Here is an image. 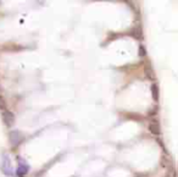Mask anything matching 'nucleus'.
Segmentation results:
<instances>
[{"instance_id": "obj_11", "label": "nucleus", "mask_w": 178, "mask_h": 177, "mask_svg": "<svg viewBox=\"0 0 178 177\" xmlns=\"http://www.w3.org/2000/svg\"><path fill=\"white\" fill-rule=\"evenodd\" d=\"M0 91H1V87H0Z\"/></svg>"}, {"instance_id": "obj_9", "label": "nucleus", "mask_w": 178, "mask_h": 177, "mask_svg": "<svg viewBox=\"0 0 178 177\" xmlns=\"http://www.w3.org/2000/svg\"><path fill=\"white\" fill-rule=\"evenodd\" d=\"M132 33H134L133 36H134L135 38H142V36H140V29H138V28H135V29H134V31H133Z\"/></svg>"}, {"instance_id": "obj_6", "label": "nucleus", "mask_w": 178, "mask_h": 177, "mask_svg": "<svg viewBox=\"0 0 178 177\" xmlns=\"http://www.w3.org/2000/svg\"><path fill=\"white\" fill-rule=\"evenodd\" d=\"M151 94H153V99L155 102L159 100V88L156 84H151Z\"/></svg>"}, {"instance_id": "obj_8", "label": "nucleus", "mask_w": 178, "mask_h": 177, "mask_svg": "<svg viewBox=\"0 0 178 177\" xmlns=\"http://www.w3.org/2000/svg\"><path fill=\"white\" fill-rule=\"evenodd\" d=\"M6 107V103H5V99L0 95V109H5Z\"/></svg>"}, {"instance_id": "obj_7", "label": "nucleus", "mask_w": 178, "mask_h": 177, "mask_svg": "<svg viewBox=\"0 0 178 177\" xmlns=\"http://www.w3.org/2000/svg\"><path fill=\"white\" fill-rule=\"evenodd\" d=\"M145 73H146L148 78H150V80H155V75H154V71L151 70L150 65H146L145 66Z\"/></svg>"}, {"instance_id": "obj_2", "label": "nucleus", "mask_w": 178, "mask_h": 177, "mask_svg": "<svg viewBox=\"0 0 178 177\" xmlns=\"http://www.w3.org/2000/svg\"><path fill=\"white\" fill-rule=\"evenodd\" d=\"M22 139H23V137H22V134H21V132L20 131H12V132H10V142H11V144L12 145H17V144H20L22 142Z\"/></svg>"}, {"instance_id": "obj_10", "label": "nucleus", "mask_w": 178, "mask_h": 177, "mask_svg": "<svg viewBox=\"0 0 178 177\" xmlns=\"http://www.w3.org/2000/svg\"><path fill=\"white\" fill-rule=\"evenodd\" d=\"M145 54H146V52H145L144 46H143V45H140V46H139V55H140V56H144Z\"/></svg>"}, {"instance_id": "obj_5", "label": "nucleus", "mask_w": 178, "mask_h": 177, "mask_svg": "<svg viewBox=\"0 0 178 177\" xmlns=\"http://www.w3.org/2000/svg\"><path fill=\"white\" fill-rule=\"evenodd\" d=\"M149 131H150L153 134H160V133H161L160 126H159V123H156V121H153V123L149 125Z\"/></svg>"}, {"instance_id": "obj_4", "label": "nucleus", "mask_w": 178, "mask_h": 177, "mask_svg": "<svg viewBox=\"0 0 178 177\" xmlns=\"http://www.w3.org/2000/svg\"><path fill=\"white\" fill-rule=\"evenodd\" d=\"M27 172H28V166H27V164H25V162H22V165L20 164L18 169H17V176H18V177H25V176L27 175Z\"/></svg>"}, {"instance_id": "obj_3", "label": "nucleus", "mask_w": 178, "mask_h": 177, "mask_svg": "<svg viewBox=\"0 0 178 177\" xmlns=\"http://www.w3.org/2000/svg\"><path fill=\"white\" fill-rule=\"evenodd\" d=\"M3 120L4 122L7 125V126H11L14 122H15V115L11 112V111H4L3 112Z\"/></svg>"}, {"instance_id": "obj_1", "label": "nucleus", "mask_w": 178, "mask_h": 177, "mask_svg": "<svg viewBox=\"0 0 178 177\" xmlns=\"http://www.w3.org/2000/svg\"><path fill=\"white\" fill-rule=\"evenodd\" d=\"M1 169L3 172L6 176H12L14 175V170H12V161L10 159V156L7 154H4L1 158Z\"/></svg>"}]
</instances>
